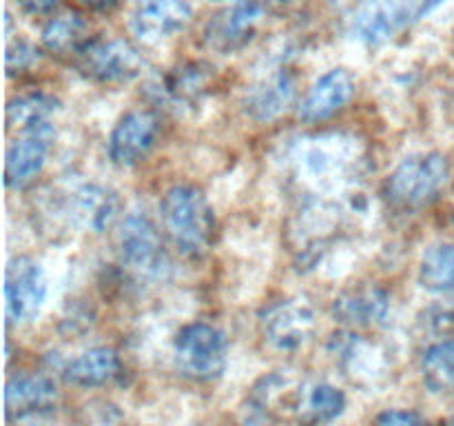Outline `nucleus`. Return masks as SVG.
<instances>
[{
  "label": "nucleus",
  "mask_w": 454,
  "mask_h": 426,
  "mask_svg": "<svg viewBox=\"0 0 454 426\" xmlns=\"http://www.w3.org/2000/svg\"><path fill=\"white\" fill-rule=\"evenodd\" d=\"M160 217L171 242L184 256H202L213 244L215 213L198 186H171L160 202Z\"/></svg>",
  "instance_id": "obj_1"
},
{
  "label": "nucleus",
  "mask_w": 454,
  "mask_h": 426,
  "mask_svg": "<svg viewBox=\"0 0 454 426\" xmlns=\"http://www.w3.org/2000/svg\"><path fill=\"white\" fill-rule=\"evenodd\" d=\"M450 182V162L442 154H415L388 176L384 193L399 211H421L437 202Z\"/></svg>",
  "instance_id": "obj_2"
},
{
  "label": "nucleus",
  "mask_w": 454,
  "mask_h": 426,
  "mask_svg": "<svg viewBox=\"0 0 454 426\" xmlns=\"http://www.w3.org/2000/svg\"><path fill=\"white\" fill-rule=\"evenodd\" d=\"M309 386L286 371L262 377L248 395L244 422L247 426H279L284 422H297L300 426Z\"/></svg>",
  "instance_id": "obj_3"
},
{
  "label": "nucleus",
  "mask_w": 454,
  "mask_h": 426,
  "mask_svg": "<svg viewBox=\"0 0 454 426\" xmlns=\"http://www.w3.org/2000/svg\"><path fill=\"white\" fill-rule=\"evenodd\" d=\"M173 355L182 375L195 382H211L224 373L229 342L213 324L193 322L177 333Z\"/></svg>",
  "instance_id": "obj_4"
},
{
  "label": "nucleus",
  "mask_w": 454,
  "mask_h": 426,
  "mask_svg": "<svg viewBox=\"0 0 454 426\" xmlns=\"http://www.w3.org/2000/svg\"><path fill=\"white\" fill-rule=\"evenodd\" d=\"M443 0H368L353 18L355 38L368 44H381L419 22Z\"/></svg>",
  "instance_id": "obj_5"
},
{
  "label": "nucleus",
  "mask_w": 454,
  "mask_h": 426,
  "mask_svg": "<svg viewBox=\"0 0 454 426\" xmlns=\"http://www.w3.org/2000/svg\"><path fill=\"white\" fill-rule=\"evenodd\" d=\"M80 74L96 83H129L145 69V58L129 40H91L75 56Z\"/></svg>",
  "instance_id": "obj_6"
},
{
  "label": "nucleus",
  "mask_w": 454,
  "mask_h": 426,
  "mask_svg": "<svg viewBox=\"0 0 454 426\" xmlns=\"http://www.w3.org/2000/svg\"><path fill=\"white\" fill-rule=\"evenodd\" d=\"M262 335L273 349L297 351L315 335V309L301 297L273 302L260 315Z\"/></svg>",
  "instance_id": "obj_7"
},
{
  "label": "nucleus",
  "mask_w": 454,
  "mask_h": 426,
  "mask_svg": "<svg viewBox=\"0 0 454 426\" xmlns=\"http://www.w3.org/2000/svg\"><path fill=\"white\" fill-rule=\"evenodd\" d=\"M4 300L9 324H29L47 300V280L43 266L31 257H13L4 273Z\"/></svg>",
  "instance_id": "obj_8"
},
{
  "label": "nucleus",
  "mask_w": 454,
  "mask_h": 426,
  "mask_svg": "<svg viewBox=\"0 0 454 426\" xmlns=\"http://www.w3.org/2000/svg\"><path fill=\"white\" fill-rule=\"evenodd\" d=\"M120 256L136 273L158 278L168 269L164 242L155 229L153 220L145 213H131L120 231Z\"/></svg>",
  "instance_id": "obj_9"
},
{
  "label": "nucleus",
  "mask_w": 454,
  "mask_h": 426,
  "mask_svg": "<svg viewBox=\"0 0 454 426\" xmlns=\"http://www.w3.org/2000/svg\"><path fill=\"white\" fill-rule=\"evenodd\" d=\"M160 133V122L151 111L136 109L118 120L109 136V158L118 167H133L149 155Z\"/></svg>",
  "instance_id": "obj_10"
},
{
  "label": "nucleus",
  "mask_w": 454,
  "mask_h": 426,
  "mask_svg": "<svg viewBox=\"0 0 454 426\" xmlns=\"http://www.w3.org/2000/svg\"><path fill=\"white\" fill-rule=\"evenodd\" d=\"M264 9L255 0H247L226 9L207 25V43L222 53H233L255 38Z\"/></svg>",
  "instance_id": "obj_11"
},
{
  "label": "nucleus",
  "mask_w": 454,
  "mask_h": 426,
  "mask_svg": "<svg viewBox=\"0 0 454 426\" xmlns=\"http://www.w3.org/2000/svg\"><path fill=\"white\" fill-rule=\"evenodd\" d=\"M191 20L186 0H137L131 13V29L145 43H160L184 29Z\"/></svg>",
  "instance_id": "obj_12"
},
{
  "label": "nucleus",
  "mask_w": 454,
  "mask_h": 426,
  "mask_svg": "<svg viewBox=\"0 0 454 426\" xmlns=\"http://www.w3.org/2000/svg\"><path fill=\"white\" fill-rule=\"evenodd\" d=\"M390 296L375 284H355L333 302V315L350 328H372L388 318Z\"/></svg>",
  "instance_id": "obj_13"
},
{
  "label": "nucleus",
  "mask_w": 454,
  "mask_h": 426,
  "mask_svg": "<svg viewBox=\"0 0 454 426\" xmlns=\"http://www.w3.org/2000/svg\"><path fill=\"white\" fill-rule=\"evenodd\" d=\"M355 96V80L346 69H331L324 74L300 105V118L304 122H324L340 114Z\"/></svg>",
  "instance_id": "obj_14"
},
{
  "label": "nucleus",
  "mask_w": 454,
  "mask_h": 426,
  "mask_svg": "<svg viewBox=\"0 0 454 426\" xmlns=\"http://www.w3.org/2000/svg\"><path fill=\"white\" fill-rule=\"evenodd\" d=\"M58 404V386L51 377L40 373H22L9 380L7 393H4V406H7L9 420L38 415V413L51 411Z\"/></svg>",
  "instance_id": "obj_15"
},
{
  "label": "nucleus",
  "mask_w": 454,
  "mask_h": 426,
  "mask_svg": "<svg viewBox=\"0 0 454 426\" xmlns=\"http://www.w3.org/2000/svg\"><path fill=\"white\" fill-rule=\"evenodd\" d=\"M53 138L56 133H22L9 145L4 160V182L9 189L29 185L43 171Z\"/></svg>",
  "instance_id": "obj_16"
},
{
  "label": "nucleus",
  "mask_w": 454,
  "mask_h": 426,
  "mask_svg": "<svg viewBox=\"0 0 454 426\" xmlns=\"http://www.w3.org/2000/svg\"><path fill=\"white\" fill-rule=\"evenodd\" d=\"M293 98H295V80L286 71H278L247 93L244 111L255 122H270L291 106Z\"/></svg>",
  "instance_id": "obj_17"
},
{
  "label": "nucleus",
  "mask_w": 454,
  "mask_h": 426,
  "mask_svg": "<svg viewBox=\"0 0 454 426\" xmlns=\"http://www.w3.org/2000/svg\"><path fill=\"white\" fill-rule=\"evenodd\" d=\"M120 364L118 353L106 346H96V349L84 351L82 355L71 359L62 371L69 384L82 386V389H96V386H105L114 382L120 375Z\"/></svg>",
  "instance_id": "obj_18"
},
{
  "label": "nucleus",
  "mask_w": 454,
  "mask_h": 426,
  "mask_svg": "<svg viewBox=\"0 0 454 426\" xmlns=\"http://www.w3.org/2000/svg\"><path fill=\"white\" fill-rule=\"evenodd\" d=\"M58 102L44 93H29L9 102L7 127L20 133H56L53 114Z\"/></svg>",
  "instance_id": "obj_19"
},
{
  "label": "nucleus",
  "mask_w": 454,
  "mask_h": 426,
  "mask_svg": "<svg viewBox=\"0 0 454 426\" xmlns=\"http://www.w3.org/2000/svg\"><path fill=\"white\" fill-rule=\"evenodd\" d=\"M118 195L100 185H84L74 193V216L82 222V226L96 233L111 226L118 216Z\"/></svg>",
  "instance_id": "obj_20"
},
{
  "label": "nucleus",
  "mask_w": 454,
  "mask_h": 426,
  "mask_svg": "<svg viewBox=\"0 0 454 426\" xmlns=\"http://www.w3.org/2000/svg\"><path fill=\"white\" fill-rule=\"evenodd\" d=\"M89 43V25L75 13L51 18L43 29L44 49L56 56H78Z\"/></svg>",
  "instance_id": "obj_21"
},
{
  "label": "nucleus",
  "mask_w": 454,
  "mask_h": 426,
  "mask_svg": "<svg viewBox=\"0 0 454 426\" xmlns=\"http://www.w3.org/2000/svg\"><path fill=\"white\" fill-rule=\"evenodd\" d=\"M421 377L430 393H454V340H439L424 351Z\"/></svg>",
  "instance_id": "obj_22"
},
{
  "label": "nucleus",
  "mask_w": 454,
  "mask_h": 426,
  "mask_svg": "<svg viewBox=\"0 0 454 426\" xmlns=\"http://www.w3.org/2000/svg\"><path fill=\"white\" fill-rule=\"evenodd\" d=\"M346 411V395L337 386L310 384L304 399L300 426H328Z\"/></svg>",
  "instance_id": "obj_23"
},
{
  "label": "nucleus",
  "mask_w": 454,
  "mask_h": 426,
  "mask_svg": "<svg viewBox=\"0 0 454 426\" xmlns=\"http://www.w3.org/2000/svg\"><path fill=\"white\" fill-rule=\"evenodd\" d=\"M419 284L430 293H454V244H433L419 264Z\"/></svg>",
  "instance_id": "obj_24"
},
{
  "label": "nucleus",
  "mask_w": 454,
  "mask_h": 426,
  "mask_svg": "<svg viewBox=\"0 0 454 426\" xmlns=\"http://www.w3.org/2000/svg\"><path fill=\"white\" fill-rule=\"evenodd\" d=\"M208 84L207 69L202 65H186L176 69V74L168 75L167 80V93L173 100H195L200 93H204Z\"/></svg>",
  "instance_id": "obj_25"
},
{
  "label": "nucleus",
  "mask_w": 454,
  "mask_h": 426,
  "mask_svg": "<svg viewBox=\"0 0 454 426\" xmlns=\"http://www.w3.org/2000/svg\"><path fill=\"white\" fill-rule=\"evenodd\" d=\"M375 426H430L428 420L415 411H403V408H390L377 417Z\"/></svg>",
  "instance_id": "obj_26"
},
{
  "label": "nucleus",
  "mask_w": 454,
  "mask_h": 426,
  "mask_svg": "<svg viewBox=\"0 0 454 426\" xmlns=\"http://www.w3.org/2000/svg\"><path fill=\"white\" fill-rule=\"evenodd\" d=\"M35 51L29 43H16L9 44L7 49V69L9 74H16V71L27 69L35 62Z\"/></svg>",
  "instance_id": "obj_27"
},
{
  "label": "nucleus",
  "mask_w": 454,
  "mask_h": 426,
  "mask_svg": "<svg viewBox=\"0 0 454 426\" xmlns=\"http://www.w3.org/2000/svg\"><path fill=\"white\" fill-rule=\"evenodd\" d=\"M16 4L22 12L38 16V13H47L49 9H53L56 0H16Z\"/></svg>",
  "instance_id": "obj_28"
},
{
  "label": "nucleus",
  "mask_w": 454,
  "mask_h": 426,
  "mask_svg": "<svg viewBox=\"0 0 454 426\" xmlns=\"http://www.w3.org/2000/svg\"><path fill=\"white\" fill-rule=\"evenodd\" d=\"M78 3L82 4V7L91 9V12H109V9H114L120 0H78Z\"/></svg>",
  "instance_id": "obj_29"
},
{
  "label": "nucleus",
  "mask_w": 454,
  "mask_h": 426,
  "mask_svg": "<svg viewBox=\"0 0 454 426\" xmlns=\"http://www.w3.org/2000/svg\"><path fill=\"white\" fill-rule=\"evenodd\" d=\"M269 4H273V7H291V4H295L297 0H266Z\"/></svg>",
  "instance_id": "obj_30"
},
{
  "label": "nucleus",
  "mask_w": 454,
  "mask_h": 426,
  "mask_svg": "<svg viewBox=\"0 0 454 426\" xmlns=\"http://www.w3.org/2000/svg\"><path fill=\"white\" fill-rule=\"evenodd\" d=\"M448 426H454V415L450 417V420H448Z\"/></svg>",
  "instance_id": "obj_31"
},
{
  "label": "nucleus",
  "mask_w": 454,
  "mask_h": 426,
  "mask_svg": "<svg viewBox=\"0 0 454 426\" xmlns=\"http://www.w3.org/2000/svg\"><path fill=\"white\" fill-rule=\"evenodd\" d=\"M215 3H224V0H215Z\"/></svg>",
  "instance_id": "obj_32"
},
{
  "label": "nucleus",
  "mask_w": 454,
  "mask_h": 426,
  "mask_svg": "<svg viewBox=\"0 0 454 426\" xmlns=\"http://www.w3.org/2000/svg\"><path fill=\"white\" fill-rule=\"evenodd\" d=\"M34 426H47V424H34Z\"/></svg>",
  "instance_id": "obj_33"
}]
</instances>
